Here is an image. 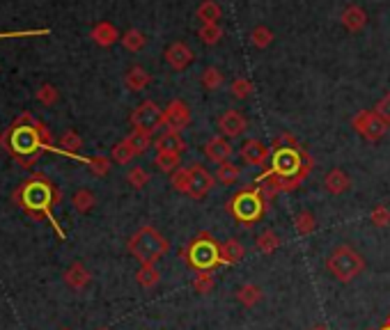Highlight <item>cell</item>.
<instances>
[{"instance_id": "cell-1", "label": "cell", "mask_w": 390, "mask_h": 330, "mask_svg": "<svg viewBox=\"0 0 390 330\" xmlns=\"http://www.w3.org/2000/svg\"><path fill=\"white\" fill-rule=\"evenodd\" d=\"M0 147L21 168H30L39 161L44 151L53 149V136H51V129L42 119H37L30 112H23L0 133Z\"/></svg>"}, {"instance_id": "cell-2", "label": "cell", "mask_w": 390, "mask_h": 330, "mask_svg": "<svg viewBox=\"0 0 390 330\" xmlns=\"http://www.w3.org/2000/svg\"><path fill=\"white\" fill-rule=\"evenodd\" d=\"M312 170V159L301 144H275L271 149L269 168H266L260 177H255V186L269 183V193L266 198H271L275 193H290L305 181V177Z\"/></svg>"}, {"instance_id": "cell-3", "label": "cell", "mask_w": 390, "mask_h": 330, "mask_svg": "<svg viewBox=\"0 0 390 330\" xmlns=\"http://www.w3.org/2000/svg\"><path fill=\"white\" fill-rule=\"evenodd\" d=\"M63 200V195H60L58 186L51 181L44 174H33L30 179L21 181V186L12 193V202L19 206V209H23L28 215H33L37 220H48L53 225V230L60 234V239H67L63 227L58 225L56 220V206Z\"/></svg>"}, {"instance_id": "cell-4", "label": "cell", "mask_w": 390, "mask_h": 330, "mask_svg": "<svg viewBox=\"0 0 390 330\" xmlns=\"http://www.w3.org/2000/svg\"><path fill=\"white\" fill-rule=\"evenodd\" d=\"M127 250L133 260H138L140 264H157L168 255L170 241L157 230V227L142 225L140 230L129 239Z\"/></svg>"}, {"instance_id": "cell-5", "label": "cell", "mask_w": 390, "mask_h": 330, "mask_svg": "<svg viewBox=\"0 0 390 330\" xmlns=\"http://www.w3.org/2000/svg\"><path fill=\"white\" fill-rule=\"evenodd\" d=\"M266 204H269V198L264 195L262 186H251V188H243L228 202V211L239 225L253 227L264 218Z\"/></svg>"}, {"instance_id": "cell-6", "label": "cell", "mask_w": 390, "mask_h": 330, "mask_svg": "<svg viewBox=\"0 0 390 330\" xmlns=\"http://www.w3.org/2000/svg\"><path fill=\"white\" fill-rule=\"evenodd\" d=\"M181 260L186 262L193 271H214L223 266L221 243L214 239L211 232H200L195 239L181 250Z\"/></svg>"}, {"instance_id": "cell-7", "label": "cell", "mask_w": 390, "mask_h": 330, "mask_svg": "<svg viewBox=\"0 0 390 330\" xmlns=\"http://www.w3.org/2000/svg\"><path fill=\"white\" fill-rule=\"evenodd\" d=\"M326 271L331 273L337 282H352L365 271V260L352 245H337L335 250L326 257Z\"/></svg>"}, {"instance_id": "cell-8", "label": "cell", "mask_w": 390, "mask_h": 330, "mask_svg": "<svg viewBox=\"0 0 390 330\" xmlns=\"http://www.w3.org/2000/svg\"><path fill=\"white\" fill-rule=\"evenodd\" d=\"M352 127L358 131V136H363L367 142H379L388 133V124L379 117L374 110H361L352 119Z\"/></svg>"}, {"instance_id": "cell-9", "label": "cell", "mask_w": 390, "mask_h": 330, "mask_svg": "<svg viewBox=\"0 0 390 330\" xmlns=\"http://www.w3.org/2000/svg\"><path fill=\"white\" fill-rule=\"evenodd\" d=\"M131 127L136 131L154 133L163 127V110L154 101H142L140 106L131 112Z\"/></svg>"}, {"instance_id": "cell-10", "label": "cell", "mask_w": 390, "mask_h": 330, "mask_svg": "<svg viewBox=\"0 0 390 330\" xmlns=\"http://www.w3.org/2000/svg\"><path fill=\"white\" fill-rule=\"evenodd\" d=\"M216 186V177L204 165H191L189 168V191L186 195L193 200H204Z\"/></svg>"}, {"instance_id": "cell-11", "label": "cell", "mask_w": 390, "mask_h": 330, "mask_svg": "<svg viewBox=\"0 0 390 330\" xmlns=\"http://www.w3.org/2000/svg\"><path fill=\"white\" fill-rule=\"evenodd\" d=\"M191 124V108L181 99H174L168 103V108L163 110V127L170 131H184Z\"/></svg>"}, {"instance_id": "cell-12", "label": "cell", "mask_w": 390, "mask_h": 330, "mask_svg": "<svg viewBox=\"0 0 390 330\" xmlns=\"http://www.w3.org/2000/svg\"><path fill=\"white\" fill-rule=\"evenodd\" d=\"M239 156L248 163V165H255V168H262V165L269 163L271 159V149L266 147V144L260 140V138H248L239 149Z\"/></svg>"}, {"instance_id": "cell-13", "label": "cell", "mask_w": 390, "mask_h": 330, "mask_svg": "<svg viewBox=\"0 0 390 330\" xmlns=\"http://www.w3.org/2000/svg\"><path fill=\"white\" fill-rule=\"evenodd\" d=\"M246 129H248V119L239 110H225L218 117V131L225 138H239Z\"/></svg>"}, {"instance_id": "cell-14", "label": "cell", "mask_w": 390, "mask_h": 330, "mask_svg": "<svg viewBox=\"0 0 390 330\" xmlns=\"http://www.w3.org/2000/svg\"><path fill=\"white\" fill-rule=\"evenodd\" d=\"M232 142L230 138H225V136H214L207 140V144H204V156H207L209 161L214 163H225V161H230L232 159Z\"/></svg>"}, {"instance_id": "cell-15", "label": "cell", "mask_w": 390, "mask_h": 330, "mask_svg": "<svg viewBox=\"0 0 390 330\" xmlns=\"http://www.w3.org/2000/svg\"><path fill=\"white\" fill-rule=\"evenodd\" d=\"M63 280L69 289H74V292H80V289H85L90 282H92V273L88 271L85 264L80 262H74L67 271L63 273Z\"/></svg>"}, {"instance_id": "cell-16", "label": "cell", "mask_w": 390, "mask_h": 330, "mask_svg": "<svg viewBox=\"0 0 390 330\" xmlns=\"http://www.w3.org/2000/svg\"><path fill=\"white\" fill-rule=\"evenodd\" d=\"M193 60H195L193 50L186 44H181V41H174L172 46L166 48V62H168L172 69H177V71L186 69Z\"/></svg>"}, {"instance_id": "cell-17", "label": "cell", "mask_w": 390, "mask_h": 330, "mask_svg": "<svg viewBox=\"0 0 390 330\" xmlns=\"http://www.w3.org/2000/svg\"><path fill=\"white\" fill-rule=\"evenodd\" d=\"M154 147H157V151H174V154H181L184 149H186V140L181 138V133H179V131H170V129H166L157 140H154Z\"/></svg>"}, {"instance_id": "cell-18", "label": "cell", "mask_w": 390, "mask_h": 330, "mask_svg": "<svg viewBox=\"0 0 390 330\" xmlns=\"http://www.w3.org/2000/svg\"><path fill=\"white\" fill-rule=\"evenodd\" d=\"M90 37L95 39V44L108 48V46H112V44H115V41L120 39V33H117V28H115V26L108 23V21H101V23H97L95 28H92Z\"/></svg>"}, {"instance_id": "cell-19", "label": "cell", "mask_w": 390, "mask_h": 330, "mask_svg": "<svg viewBox=\"0 0 390 330\" xmlns=\"http://www.w3.org/2000/svg\"><path fill=\"white\" fill-rule=\"evenodd\" d=\"M221 257H223V266L239 264L246 257V245L239 239H228L221 245Z\"/></svg>"}, {"instance_id": "cell-20", "label": "cell", "mask_w": 390, "mask_h": 330, "mask_svg": "<svg viewBox=\"0 0 390 330\" xmlns=\"http://www.w3.org/2000/svg\"><path fill=\"white\" fill-rule=\"evenodd\" d=\"M324 186H326V191L331 193V195H342V193H347L349 188H352V179H349L342 170L335 168V170H331V172L326 174Z\"/></svg>"}, {"instance_id": "cell-21", "label": "cell", "mask_w": 390, "mask_h": 330, "mask_svg": "<svg viewBox=\"0 0 390 330\" xmlns=\"http://www.w3.org/2000/svg\"><path fill=\"white\" fill-rule=\"evenodd\" d=\"M234 296H237V303H241L243 307H255L258 303H262L264 292H262V287L248 282V284H241Z\"/></svg>"}, {"instance_id": "cell-22", "label": "cell", "mask_w": 390, "mask_h": 330, "mask_svg": "<svg viewBox=\"0 0 390 330\" xmlns=\"http://www.w3.org/2000/svg\"><path fill=\"white\" fill-rule=\"evenodd\" d=\"M149 82H152V76L142 67H131L127 74H125V87L131 90V92L145 90Z\"/></svg>"}, {"instance_id": "cell-23", "label": "cell", "mask_w": 390, "mask_h": 330, "mask_svg": "<svg viewBox=\"0 0 390 330\" xmlns=\"http://www.w3.org/2000/svg\"><path fill=\"white\" fill-rule=\"evenodd\" d=\"M60 151L63 154H67V156H74V159H80V161H85L83 156H78V151H80V147H83V140H80V136H78V131H67V133H63L60 136Z\"/></svg>"}, {"instance_id": "cell-24", "label": "cell", "mask_w": 390, "mask_h": 330, "mask_svg": "<svg viewBox=\"0 0 390 330\" xmlns=\"http://www.w3.org/2000/svg\"><path fill=\"white\" fill-rule=\"evenodd\" d=\"M239 168L234 165L232 161H225V163H218L216 165V172H214V177H216V183H223V186H234L239 179Z\"/></svg>"}, {"instance_id": "cell-25", "label": "cell", "mask_w": 390, "mask_h": 330, "mask_svg": "<svg viewBox=\"0 0 390 330\" xmlns=\"http://www.w3.org/2000/svg\"><path fill=\"white\" fill-rule=\"evenodd\" d=\"M280 245H283L280 236L275 234L273 230H264V232L258 236V241H255V247H258V250H260L262 255H273Z\"/></svg>"}, {"instance_id": "cell-26", "label": "cell", "mask_w": 390, "mask_h": 330, "mask_svg": "<svg viewBox=\"0 0 390 330\" xmlns=\"http://www.w3.org/2000/svg\"><path fill=\"white\" fill-rule=\"evenodd\" d=\"M136 280H138L140 287L152 289V287H157V284H159V280H161V271L157 268V264H140L138 273H136Z\"/></svg>"}, {"instance_id": "cell-27", "label": "cell", "mask_w": 390, "mask_h": 330, "mask_svg": "<svg viewBox=\"0 0 390 330\" xmlns=\"http://www.w3.org/2000/svg\"><path fill=\"white\" fill-rule=\"evenodd\" d=\"M95 204H97L95 193L88 191V188H78L74 193V198H71V206H74L78 213H90L92 209H95Z\"/></svg>"}, {"instance_id": "cell-28", "label": "cell", "mask_w": 390, "mask_h": 330, "mask_svg": "<svg viewBox=\"0 0 390 330\" xmlns=\"http://www.w3.org/2000/svg\"><path fill=\"white\" fill-rule=\"evenodd\" d=\"M125 140L131 144V149L136 151V156H138V154H145L152 147V144H154L152 133H147V131H136V129H133L131 136H127Z\"/></svg>"}, {"instance_id": "cell-29", "label": "cell", "mask_w": 390, "mask_h": 330, "mask_svg": "<svg viewBox=\"0 0 390 330\" xmlns=\"http://www.w3.org/2000/svg\"><path fill=\"white\" fill-rule=\"evenodd\" d=\"M365 21H367V16L361 7H349L342 14V23L347 30H352V33H358V30L365 26Z\"/></svg>"}, {"instance_id": "cell-30", "label": "cell", "mask_w": 390, "mask_h": 330, "mask_svg": "<svg viewBox=\"0 0 390 330\" xmlns=\"http://www.w3.org/2000/svg\"><path fill=\"white\" fill-rule=\"evenodd\" d=\"M154 165H157L161 172H170L172 174L174 170H179L181 159H179V154H174V151H157Z\"/></svg>"}, {"instance_id": "cell-31", "label": "cell", "mask_w": 390, "mask_h": 330, "mask_svg": "<svg viewBox=\"0 0 390 330\" xmlns=\"http://www.w3.org/2000/svg\"><path fill=\"white\" fill-rule=\"evenodd\" d=\"M294 230H296V234H301V236L312 234L317 230L315 213H310V211H299V213H296L294 215Z\"/></svg>"}, {"instance_id": "cell-32", "label": "cell", "mask_w": 390, "mask_h": 330, "mask_svg": "<svg viewBox=\"0 0 390 330\" xmlns=\"http://www.w3.org/2000/svg\"><path fill=\"white\" fill-rule=\"evenodd\" d=\"M202 87L204 90H209V92H216L218 87H223V82H225V76H223V71L216 69V67H207L202 71Z\"/></svg>"}, {"instance_id": "cell-33", "label": "cell", "mask_w": 390, "mask_h": 330, "mask_svg": "<svg viewBox=\"0 0 390 330\" xmlns=\"http://www.w3.org/2000/svg\"><path fill=\"white\" fill-rule=\"evenodd\" d=\"M214 287H216V280H214V273L211 271H200L198 275H195V280H193L195 294L207 296V294L214 292Z\"/></svg>"}, {"instance_id": "cell-34", "label": "cell", "mask_w": 390, "mask_h": 330, "mask_svg": "<svg viewBox=\"0 0 390 330\" xmlns=\"http://www.w3.org/2000/svg\"><path fill=\"white\" fill-rule=\"evenodd\" d=\"M198 18L204 23H218L221 18V7L214 3V0H204V3L198 7Z\"/></svg>"}, {"instance_id": "cell-35", "label": "cell", "mask_w": 390, "mask_h": 330, "mask_svg": "<svg viewBox=\"0 0 390 330\" xmlns=\"http://www.w3.org/2000/svg\"><path fill=\"white\" fill-rule=\"evenodd\" d=\"M122 44H125L127 50L131 53H138V50L147 44V37L140 33V30H127L125 35H122Z\"/></svg>"}, {"instance_id": "cell-36", "label": "cell", "mask_w": 390, "mask_h": 330, "mask_svg": "<svg viewBox=\"0 0 390 330\" xmlns=\"http://www.w3.org/2000/svg\"><path fill=\"white\" fill-rule=\"evenodd\" d=\"M133 156H136V151L131 149V144H129L127 140L117 142L115 147H112V154H110V159L115 161L117 165H127V163H131Z\"/></svg>"}, {"instance_id": "cell-37", "label": "cell", "mask_w": 390, "mask_h": 330, "mask_svg": "<svg viewBox=\"0 0 390 330\" xmlns=\"http://www.w3.org/2000/svg\"><path fill=\"white\" fill-rule=\"evenodd\" d=\"M127 181H129L131 188L140 191V188H145V186L149 183V172L145 168H140V165H136V168H131L127 172Z\"/></svg>"}, {"instance_id": "cell-38", "label": "cell", "mask_w": 390, "mask_h": 330, "mask_svg": "<svg viewBox=\"0 0 390 330\" xmlns=\"http://www.w3.org/2000/svg\"><path fill=\"white\" fill-rule=\"evenodd\" d=\"M200 39H202V44H209V46H214V44H218L221 41V37H223V30H221V26L218 23H204L202 28H200Z\"/></svg>"}, {"instance_id": "cell-39", "label": "cell", "mask_w": 390, "mask_h": 330, "mask_svg": "<svg viewBox=\"0 0 390 330\" xmlns=\"http://www.w3.org/2000/svg\"><path fill=\"white\" fill-rule=\"evenodd\" d=\"M110 161L112 159H108V156H90V159H85L90 172L95 174V177H106V174L110 172Z\"/></svg>"}, {"instance_id": "cell-40", "label": "cell", "mask_w": 390, "mask_h": 330, "mask_svg": "<svg viewBox=\"0 0 390 330\" xmlns=\"http://www.w3.org/2000/svg\"><path fill=\"white\" fill-rule=\"evenodd\" d=\"M58 99H60V92L51 85V82H44V85L37 90V101L42 103V106H56Z\"/></svg>"}, {"instance_id": "cell-41", "label": "cell", "mask_w": 390, "mask_h": 330, "mask_svg": "<svg viewBox=\"0 0 390 330\" xmlns=\"http://www.w3.org/2000/svg\"><path fill=\"white\" fill-rule=\"evenodd\" d=\"M230 92L234 99H248L253 95V82L248 78H234Z\"/></svg>"}, {"instance_id": "cell-42", "label": "cell", "mask_w": 390, "mask_h": 330, "mask_svg": "<svg viewBox=\"0 0 390 330\" xmlns=\"http://www.w3.org/2000/svg\"><path fill=\"white\" fill-rule=\"evenodd\" d=\"M369 220L374 227H388L390 225V209L386 204H376L372 213H369Z\"/></svg>"}, {"instance_id": "cell-43", "label": "cell", "mask_w": 390, "mask_h": 330, "mask_svg": "<svg viewBox=\"0 0 390 330\" xmlns=\"http://www.w3.org/2000/svg\"><path fill=\"white\" fill-rule=\"evenodd\" d=\"M170 181H172V188L174 191H179L186 195L189 191V168H179V170H174L170 174Z\"/></svg>"}, {"instance_id": "cell-44", "label": "cell", "mask_w": 390, "mask_h": 330, "mask_svg": "<svg viewBox=\"0 0 390 330\" xmlns=\"http://www.w3.org/2000/svg\"><path fill=\"white\" fill-rule=\"evenodd\" d=\"M273 41V33L269 28H264V26H260V28H255L253 30V44L258 46V48H266Z\"/></svg>"}, {"instance_id": "cell-45", "label": "cell", "mask_w": 390, "mask_h": 330, "mask_svg": "<svg viewBox=\"0 0 390 330\" xmlns=\"http://www.w3.org/2000/svg\"><path fill=\"white\" fill-rule=\"evenodd\" d=\"M374 112H376V115L381 117V119L388 124V127H390V92H388L386 97L379 99V103L374 106Z\"/></svg>"}, {"instance_id": "cell-46", "label": "cell", "mask_w": 390, "mask_h": 330, "mask_svg": "<svg viewBox=\"0 0 390 330\" xmlns=\"http://www.w3.org/2000/svg\"><path fill=\"white\" fill-rule=\"evenodd\" d=\"M310 330H328L326 326H315V328H310Z\"/></svg>"}, {"instance_id": "cell-47", "label": "cell", "mask_w": 390, "mask_h": 330, "mask_svg": "<svg viewBox=\"0 0 390 330\" xmlns=\"http://www.w3.org/2000/svg\"><path fill=\"white\" fill-rule=\"evenodd\" d=\"M379 330H390V321H388V324H386L384 328H379Z\"/></svg>"}, {"instance_id": "cell-48", "label": "cell", "mask_w": 390, "mask_h": 330, "mask_svg": "<svg viewBox=\"0 0 390 330\" xmlns=\"http://www.w3.org/2000/svg\"><path fill=\"white\" fill-rule=\"evenodd\" d=\"M99 330H108V328H99Z\"/></svg>"}, {"instance_id": "cell-49", "label": "cell", "mask_w": 390, "mask_h": 330, "mask_svg": "<svg viewBox=\"0 0 390 330\" xmlns=\"http://www.w3.org/2000/svg\"><path fill=\"white\" fill-rule=\"evenodd\" d=\"M388 321H390V319H388Z\"/></svg>"}]
</instances>
